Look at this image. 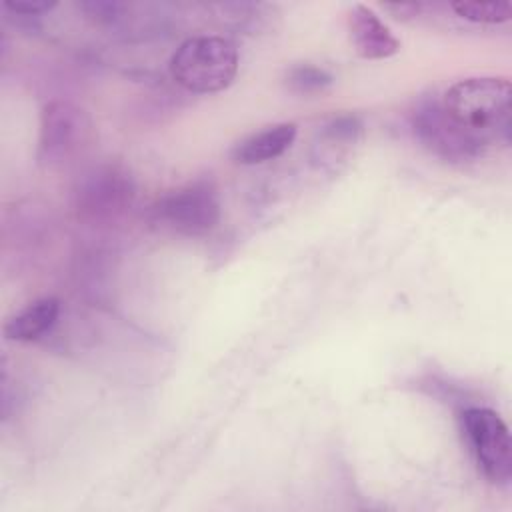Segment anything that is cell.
I'll list each match as a JSON object with an SVG mask.
<instances>
[{"label": "cell", "instance_id": "1", "mask_svg": "<svg viewBox=\"0 0 512 512\" xmlns=\"http://www.w3.org/2000/svg\"><path fill=\"white\" fill-rule=\"evenodd\" d=\"M510 98L508 78L472 76L452 84L442 96V106L462 132L486 148L510 142Z\"/></svg>", "mask_w": 512, "mask_h": 512}, {"label": "cell", "instance_id": "2", "mask_svg": "<svg viewBox=\"0 0 512 512\" xmlns=\"http://www.w3.org/2000/svg\"><path fill=\"white\" fill-rule=\"evenodd\" d=\"M238 72V48L222 36H192L170 58L172 80L194 94L226 90Z\"/></svg>", "mask_w": 512, "mask_h": 512}, {"label": "cell", "instance_id": "3", "mask_svg": "<svg viewBox=\"0 0 512 512\" xmlns=\"http://www.w3.org/2000/svg\"><path fill=\"white\" fill-rule=\"evenodd\" d=\"M150 216L172 234L202 236L220 220V196L210 180H194L158 198Z\"/></svg>", "mask_w": 512, "mask_h": 512}, {"label": "cell", "instance_id": "4", "mask_svg": "<svg viewBox=\"0 0 512 512\" xmlns=\"http://www.w3.org/2000/svg\"><path fill=\"white\" fill-rule=\"evenodd\" d=\"M464 438L484 478L500 488L512 480V440L498 412L482 406L466 408L460 416Z\"/></svg>", "mask_w": 512, "mask_h": 512}, {"label": "cell", "instance_id": "5", "mask_svg": "<svg viewBox=\"0 0 512 512\" xmlns=\"http://www.w3.org/2000/svg\"><path fill=\"white\" fill-rule=\"evenodd\" d=\"M412 128L416 138L436 156L462 162L482 154V146L474 142L460 126L448 116L442 100L426 98L412 112Z\"/></svg>", "mask_w": 512, "mask_h": 512}, {"label": "cell", "instance_id": "6", "mask_svg": "<svg viewBox=\"0 0 512 512\" xmlns=\"http://www.w3.org/2000/svg\"><path fill=\"white\" fill-rule=\"evenodd\" d=\"M132 198V178L116 166L94 168L82 178L76 190V204L80 214L92 220L118 216L132 204Z\"/></svg>", "mask_w": 512, "mask_h": 512}, {"label": "cell", "instance_id": "7", "mask_svg": "<svg viewBox=\"0 0 512 512\" xmlns=\"http://www.w3.org/2000/svg\"><path fill=\"white\" fill-rule=\"evenodd\" d=\"M88 130V120L76 106L54 100L44 106L40 120V158L60 162L74 154Z\"/></svg>", "mask_w": 512, "mask_h": 512}, {"label": "cell", "instance_id": "8", "mask_svg": "<svg viewBox=\"0 0 512 512\" xmlns=\"http://www.w3.org/2000/svg\"><path fill=\"white\" fill-rule=\"evenodd\" d=\"M348 34L354 52L364 60H384L400 50V42L392 30L364 4H352L348 10Z\"/></svg>", "mask_w": 512, "mask_h": 512}, {"label": "cell", "instance_id": "9", "mask_svg": "<svg viewBox=\"0 0 512 512\" xmlns=\"http://www.w3.org/2000/svg\"><path fill=\"white\" fill-rule=\"evenodd\" d=\"M296 140V124L278 122L266 126L244 140H240L232 150V160L242 166H254L282 156Z\"/></svg>", "mask_w": 512, "mask_h": 512}, {"label": "cell", "instance_id": "10", "mask_svg": "<svg viewBox=\"0 0 512 512\" xmlns=\"http://www.w3.org/2000/svg\"><path fill=\"white\" fill-rule=\"evenodd\" d=\"M362 136V122L356 116H338L322 126L314 144H312V160L322 166H334L336 162L344 160L352 146Z\"/></svg>", "mask_w": 512, "mask_h": 512}, {"label": "cell", "instance_id": "11", "mask_svg": "<svg viewBox=\"0 0 512 512\" xmlns=\"http://www.w3.org/2000/svg\"><path fill=\"white\" fill-rule=\"evenodd\" d=\"M60 314V300L54 296L38 298L10 316L4 324V336L14 342H32L44 336Z\"/></svg>", "mask_w": 512, "mask_h": 512}, {"label": "cell", "instance_id": "12", "mask_svg": "<svg viewBox=\"0 0 512 512\" xmlns=\"http://www.w3.org/2000/svg\"><path fill=\"white\" fill-rule=\"evenodd\" d=\"M332 82H334L332 74L314 64H298L290 68L286 74L288 90L300 96L324 92L328 86H332Z\"/></svg>", "mask_w": 512, "mask_h": 512}, {"label": "cell", "instance_id": "13", "mask_svg": "<svg viewBox=\"0 0 512 512\" xmlns=\"http://www.w3.org/2000/svg\"><path fill=\"white\" fill-rule=\"evenodd\" d=\"M452 10L476 24H502L512 18V8L508 2H454Z\"/></svg>", "mask_w": 512, "mask_h": 512}, {"label": "cell", "instance_id": "14", "mask_svg": "<svg viewBox=\"0 0 512 512\" xmlns=\"http://www.w3.org/2000/svg\"><path fill=\"white\" fill-rule=\"evenodd\" d=\"M56 6L54 0H28V2H16V0H4L2 2V8L12 12V14H18L22 18H36L40 14H46L50 12L52 8Z\"/></svg>", "mask_w": 512, "mask_h": 512}]
</instances>
